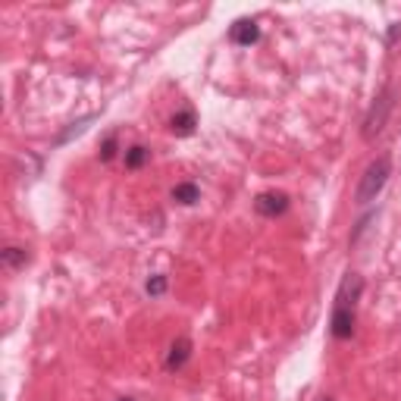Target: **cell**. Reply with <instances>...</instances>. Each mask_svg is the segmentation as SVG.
I'll list each match as a JSON object with an SVG mask.
<instances>
[{"label":"cell","mask_w":401,"mask_h":401,"mask_svg":"<svg viewBox=\"0 0 401 401\" xmlns=\"http://www.w3.org/2000/svg\"><path fill=\"white\" fill-rule=\"evenodd\" d=\"M195 129H197V113L195 110H179V113H173L170 116V132L176 138H188V135H195Z\"/></svg>","instance_id":"ba28073f"},{"label":"cell","mask_w":401,"mask_h":401,"mask_svg":"<svg viewBox=\"0 0 401 401\" xmlns=\"http://www.w3.org/2000/svg\"><path fill=\"white\" fill-rule=\"evenodd\" d=\"M91 119H95V116H85V119H79V123H72V129H69V132H63V135L57 138V144L69 141V138H72V135H82V132H85V126H88Z\"/></svg>","instance_id":"5bb4252c"},{"label":"cell","mask_w":401,"mask_h":401,"mask_svg":"<svg viewBox=\"0 0 401 401\" xmlns=\"http://www.w3.org/2000/svg\"><path fill=\"white\" fill-rule=\"evenodd\" d=\"M116 150H119V144H116V132H110V135L101 141V160H104V164H110V160H113Z\"/></svg>","instance_id":"4fadbf2b"},{"label":"cell","mask_w":401,"mask_h":401,"mask_svg":"<svg viewBox=\"0 0 401 401\" xmlns=\"http://www.w3.org/2000/svg\"><path fill=\"white\" fill-rule=\"evenodd\" d=\"M401 38V22H395L392 28H389V44H395Z\"/></svg>","instance_id":"9a60e30c"},{"label":"cell","mask_w":401,"mask_h":401,"mask_svg":"<svg viewBox=\"0 0 401 401\" xmlns=\"http://www.w3.org/2000/svg\"><path fill=\"white\" fill-rule=\"evenodd\" d=\"M119 401H135V398H119Z\"/></svg>","instance_id":"2e32d148"},{"label":"cell","mask_w":401,"mask_h":401,"mask_svg":"<svg viewBox=\"0 0 401 401\" xmlns=\"http://www.w3.org/2000/svg\"><path fill=\"white\" fill-rule=\"evenodd\" d=\"M123 160H126V170H141V166L150 160V150L144 148V144H132V148L126 150Z\"/></svg>","instance_id":"8fae6325"},{"label":"cell","mask_w":401,"mask_h":401,"mask_svg":"<svg viewBox=\"0 0 401 401\" xmlns=\"http://www.w3.org/2000/svg\"><path fill=\"white\" fill-rule=\"evenodd\" d=\"M191 351H195V345H191V339H185V335H179L176 342L170 345V351H166V360L164 367L170 370V373H176V370H182L185 364L191 360Z\"/></svg>","instance_id":"52a82bcc"},{"label":"cell","mask_w":401,"mask_h":401,"mask_svg":"<svg viewBox=\"0 0 401 401\" xmlns=\"http://www.w3.org/2000/svg\"><path fill=\"white\" fill-rule=\"evenodd\" d=\"M166 288H170V279H166L164 273H154V276H150L148 282H144V292H148L150 298H160V295H164Z\"/></svg>","instance_id":"7c38bea8"},{"label":"cell","mask_w":401,"mask_h":401,"mask_svg":"<svg viewBox=\"0 0 401 401\" xmlns=\"http://www.w3.org/2000/svg\"><path fill=\"white\" fill-rule=\"evenodd\" d=\"M229 41L238 44V48H251V44L260 41V26L254 19H238V22H232Z\"/></svg>","instance_id":"8992f818"},{"label":"cell","mask_w":401,"mask_h":401,"mask_svg":"<svg viewBox=\"0 0 401 401\" xmlns=\"http://www.w3.org/2000/svg\"><path fill=\"white\" fill-rule=\"evenodd\" d=\"M288 204H292V197H288L286 191H260V195L254 197V211L266 219L282 217V213L288 211Z\"/></svg>","instance_id":"277c9868"},{"label":"cell","mask_w":401,"mask_h":401,"mask_svg":"<svg viewBox=\"0 0 401 401\" xmlns=\"http://www.w3.org/2000/svg\"><path fill=\"white\" fill-rule=\"evenodd\" d=\"M389 176H392V157L389 154H380L376 160H370L364 176H360L358 188H354V204H370L380 197V191L386 188Z\"/></svg>","instance_id":"6da1fadb"},{"label":"cell","mask_w":401,"mask_h":401,"mask_svg":"<svg viewBox=\"0 0 401 401\" xmlns=\"http://www.w3.org/2000/svg\"><path fill=\"white\" fill-rule=\"evenodd\" d=\"M0 260H3V266L7 270H19V266L28 264V251L19 245H7L3 251H0Z\"/></svg>","instance_id":"30bf717a"},{"label":"cell","mask_w":401,"mask_h":401,"mask_svg":"<svg viewBox=\"0 0 401 401\" xmlns=\"http://www.w3.org/2000/svg\"><path fill=\"white\" fill-rule=\"evenodd\" d=\"M360 295H364V276L354 273V270H348L339 282V292H335V307H348V311H354L358 301H360Z\"/></svg>","instance_id":"3957f363"},{"label":"cell","mask_w":401,"mask_h":401,"mask_svg":"<svg viewBox=\"0 0 401 401\" xmlns=\"http://www.w3.org/2000/svg\"><path fill=\"white\" fill-rule=\"evenodd\" d=\"M354 323H358V313L348 311V307H333V317H329V333L333 339L348 342L354 335Z\"/></svg>","instance_id":"5b68a950"},{"label":"cell","mask_w":401,"mask_h":401,"mask_svg":"<svg viewBox=\"0 0 401 401\" xmlns=\"http://www.w3.org/2000/svg\"><path fill=\"white\" fill-rule=\"evenodd\" d=\"M170 197L176 201V204L191 207V204H197V201H201V188H197L195 182H179L176 188L170 191Z\"/></svg>","instance_id":"9c48e42d"},{"label":"cell","mask_w":401,"mask_h":401,"mask_svg":"<svg viewBox=\"0 0 401 401\" xmlns=\"http://www.w3.org/2000/svg\"><path fill=\"white\" fill-rule=\"evenodd\" d=\"M392 107H395V88H392V85H386V88L376 95V101L370 104L367 116H364V138H367V141H370V138H376L382 129H386Z\"/></svg>","instance_id":"7a4b0ae2"}]
</instances>
